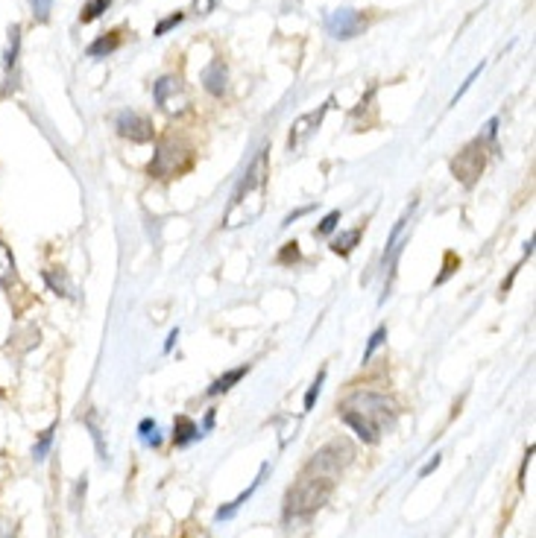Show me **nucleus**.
I'll use <instances>...</instances> for the list:
<instances>
[{
  "mask_svg": "<svg viewBox=\"0 0 536 538\" xmlns=\"http://www.w3.org/2000/svg\"><path fill=\"white\" fill-rule=\"evenodd\" d=\"M358 240H360V229H352V231L340 234V238L331 243V249H335L337 255H349V252L358 246Z\"/></svg>",
  "mask_w": 536,
  "mask_h": 538,
  "instance_id": "obj_18",
  "label": "nucleus"
},
{
  "mask_svg": "<svg viewBox=\"0 0 536 538\" xmlns=\"http://www.w3.org/2000/svg\"><path fill=\"white\" fill-rule=\"evenodd\" d=\"M114 129H118L121 138L132 141V144H147L155 135V126L150 117L141 112H132V109H126L114 117Z\"/></svg>",
  "mask_w": 536,
  "mask_h": 538,
  "instance_id": "obj_8",
  "label": "nucleus"
},
{
  "mask_svg": "<svg viewBox=\"0 0 536 538\" xmlns=\"http://www.w3.org/2000/svg\"><path fill=\"white\" fill-rule=\"evenodd\" d=\"M177 339H179V328H177V331H170V337H168V342H164V351H170L173 346H177Z\"/></svg>",
  "mask_w": 536,
  "mask_h": 538,
  "instance_id": "obj_30",
  "label": "nucleus"
},
{
  "mask_svg": "<svg viewBox=\"0 0 536 538\" xmlns=\"http://www.w3.org/2000/svg\"><path fill=\"white\" fill-rule=\"evenodd\" d=\"M267 175H270V164H267V150H261L256 155V161L249 164L247 173L238 184L235 197L229 202V211L223 217V226L226 229H240L256 222L261 214H264L267 205Z\"/></svg>",
  "mask_w": 536,
  "mask_h": 538,
  "instance_id": "obj_2",
  "label": "nucleus"
},
{
  "mask_svg": "<svg viewBox=\"0 0 536 538\" xmlns=\"http://www.w3.org/2000/svg\"><path fill=\"white\" fill-rule=\"evenodd\" d=\"M247 371H249V366H240V369H232V371H226V375H223V378H217V380H214V384L209 386V395L214 398V395H223V393H229V389L235 386L238 380H240L243 375H247Z\"/></svg>",
  "mask_w": 536,
  "mask_h": 538,
  "instance_id": "obj_15",
  "label": "nucleus"
},
{
  "mask_svg": "<svg viewBox=\"0 0 536 538\" xmlns=\"http://www.w3.org/2000/svg\"><path fill=\"white\" fill-rule=\"evenodd\" d=\"M18 47H21V27H12V29H9V51H6V58H4L6 74L12 71L15 62H18Z\"/></svg>",
  "mask_w": 536,
  "mask_h": 538,
  "instance_id": "obj_17",
  "label": "nucleus"
},
{
  "mask_svg": "<svg viewBox=\"0 0 536 538\" xmlns=\"http://www.w3.org/2000/svg\"><path fill=\"white\" fill-rule=\"evenodd\" d=\"M352 456H355V448L349 445L346 439H331L326 448H319V451L314 454L308 472L323 474V477H335V474L343 472L349 463H352Z\"/></svg>",
  "mask_w": 536,
  "mask_h": 538,
  "instance_id": "obj_4",
  "label": "nucleus"
},
{
  "mask_svg": "<svg viewBox=\"0 0 536 538\" xmlns=\"http://www.w3.org/2000/svg\"><path fill=\"white\" fill-rule=\"evenodd\" d=\"M182 21H185V12H173V15H168V18H164V21H159V24H155L153 35H168V29L179 27Z\"/></svg>",
  "mask_w": 536,
  "mask_h": 538,
  "instance_id": "obj_22",
  "label": "nucleus"
},
{
  "mask_svg": "<svg viewBox=\"0 0 536 538\" xmlns=\"http://www.w3.org/2000/svg\"><path fill=\"white\" fill-rule=\"evenodd\" d=\"M396 416H398L396 401L382 393H355L340 407V418L369 445H375L384 430L393 427Z\"/></svg>",
  "mask_w": 536,
  "mask_h": 538,
  "instance_id": "obj_1",
  "label": "nucleus"
},
{
  "mask_svg": "<svg viewBox=\"0 0 536 538\" xmlns=\"http://www.w3.org/2000/svg\"><path fill=\"white\" fill-rule=\"evenodd\" d=\"M118 47H121V33H106V35L97 38V42L89 44V56L91 58H103V56L118 51Z\"/></svg>",
  "mask_w": 536,
  "mask_h": 538,
  "instance_id": "obj_14",
  "label": "nucleus"
},
{
  "mask_svg": "<svg viewBox=\"0 0 536 538\" xmlns=\"http://www.w3.org/2000/svg\"><path fill=\"white\" fill-rule=\"evenodd\" d=\"M440 463H443V459H440V454H434V459H428V463H425V468H422V472H419V477H428V474H434L437 468H440Z\"/></svg>",
  "mask_w": 536,
  "mask_h": 538,
  "instance_id": "obj_29",
  "label": "nucleus"
},
{
  "mask_svg": "<svg viewBox=\"0 0 536 538\" xmlns=\"http://www.w3.org/2000/svg\"><path fill=\"white\" fill-rule=\"evenodd\" d=\"M188 164H191L188 146H182L177 141H164L150 161V175H155V179H173V175H179Z\"/></svg>",
  "mask_w": 536,
  "mask_h": 538,
  "instance_id": "obj_5",
  "label": "nucleus"
},
{
  "mask_svg": "<svg viewBox=\"0 0 536 538\" xmlns=\"http://www.w3.org/2000/svg\"><path fill=\"white\" fill-rule=\"evenodd\" d=\"M202 88L211 94V97H223L229 88V67L223 58H211L206 65V71H202Z\"/></svg>",
  "mask_w": 536,
  "mask_h": 538,
  "instance_id": "obj_10",
  "label": "nucleus"
},
{
  "mask_svg": "<svg viewBox=\"0 0 536 538\" xmlns=\"http://www.w3.org/2000/svg\"><path fill=\"white\" fill-rule=\"evenodd\" d=\"M331 488H335V480H331V477L305 472L296 480V486L288 488L285 518H308V515H314L319 506H323L328 497H331Z\"/></svg>",
  "mask_w": 536,
  "mask_h": 538,
  "instance_id": "obj_3",
  "label": "nucleus"
},
{
  "mask_svg": "<svg viewBox=\"0 0 536 538\" xmlns=\"http://www.w3.org/2000/svg\"><path fill=\"white\" fill-rule=\"evenodd\" d=\"M53 433H56V425L53 427H47L44 433H42V439L35 442V448H33V456L42 463V459H47V451H51V445H53Z\"/></svg>",
  "mask_w": 536,
  "mask_h": 538,
  "instance_id": "obj_21",
  "label": "nucleus"
},
{
  "mask_svg": "<svg viewBox=\"0 0 536 538\" xmlns=\"http://www.w3.org/2000/svg\"><path fill=\"white\" fill-rule=\"evenodd\" d=\"M299 258V243L294 240V243H285V249H281V255H279V263H290V261H296Z\"/></svg>",
  "mask_w": 536,
  "mask_h": 538,
  "instance_id": "obj_28",
  "label": "nucleus"
},
{
  "mask_svg": "<svg viewBox=\"0 0 536 538\" xmlns=\"http://www.w3.org/2000/svg\"><path fill=\"white\" fill-rule=\"evenodd\" d=\"M138 433H141V439H144V442H147L150 448H159V445H162L159 425H155L153 418H144V422L138 425Z\"/></svg>",
  "mask_w": 536,
  "mask_h": 538,
  "instance_id": "obj_20",
  "label": "nucleus"
},
{
  "mask_svg": "<svg viewBox=\"0 0 536 538\" xmlns=\"http://www.w3.org/2000/svg\"><path fill=\"white\" fill-rule=\"evenodd\" d=\"M323 380H326V371H319L317 380H314V384H311V389H308V395H305V413H308V409H314V401H317V395H319V389H323Z\"/></svg>",
  "mask_w": 536,
  "mask_h": 538,
  "instance_id": "obj_25",
  "label": "nucleus"
},
{
  "mask_svg": "<svg viewBox=\"0 0 536 538\" xmlns=\"http://www.w3.org/2000/svg\"><path fill=\"white\" fill-rule=\"evenodd\" d=\"M364 27H367V18L360 15L358 9L343 6V9H335V12H328V15H326V29H328V35L340 38V42H349V38L360 35V33H364Z\"/></svg>",
  "mask_w": 536,
  "mask_h": 538,
  "instance_id": "obj_9",
  "label": "nucleus"
},
{
  "mask_svg": "<svg viewBox=\"0 0 536 538\" xmlns=\"http://www.w3.org/2000/svg\"><path fill=\"white\" fill-rule=\"evenodd\" d=\"M481 71H484V65H477V67H475V71H472L469 76H466V82L461 85V91H457V94L452 97V105H457V100H461V97H463L466 91H469V88H472V82L477 80V74H481Z\"/></svg>",
  "mask_w": 536,
  "mask_h": 538,
  "instance_id": "obj_27",
  "label": "nucleus"
},
{
  "mask_svg": "<svg viewBox=\"0 0 536 538\" xmlns=\"http://www.w3.org/2000/svg\"><path fill=\"white\" fill-rule=\"evenodd\" d=\"M200 436H202V430L193 425L188 416H179V418H177V425H173V445L185 448V445L197 442Z\"/></svg>",
  "mask_w": 536,
  "mask_h": 538,
  "instance_id": "obj_12",
  "label": "nucleus"
},
{
  "mask_svg": "<svg viewBox=\"0 0 536 538\" xmlns=\"http://www.w3.org/2000/svg\"><path fill=\"white\" fill-rule=\"evenodd\" d=\"M12 278H15V258L9 252L6 240L0 238V284H9Z\"/></svg>",
  "mask_w": 536,
  "mask_h": 538,
  "instance_id": "obj_16",
  "label": "nucleus"
},
{
  "mask_svg": "<svg viewBox=\"0 0 536 538\" xmlns=\"http://www.w3.org/2000/svg\"><path fill=\"white\" fill-rule=\"evenodd\" d=\"M331 105H335V100H328L319 112H311L305 117H299V121L294 123V132H290V150H299V146L305 144L308 135L314 132L319 123H323V117H326V112L331 109Z\"/></svg>",
  "mask_w": 536,
  "mask_h": 538,
  "instance_id": "obj_11",
  "label": "nucleus"
},
{
  "mask_svg": "<svg viewBox=\"0 0 536 538\" xmlns=\"http://www.w3.org/2000/svg\"><path fill=\"white\" fill-rule=\"evenodd\" d=\"M112 6V0H89V6L83 9V15H80V21L83 24H91V21H97V18H100L106 9Z\"/></svg>",
  "mask_w": 536,
  "mask_h": 538,
  "instance_id": "obj_19",
  "label": "nucleus"
},
{
  "mask_svg": "<svg viewBox=\"0 0 536 538\" xmlns=\"http://www.w3.org/2000/svg\"><path fill=\"white\" fill-rule=\"evenodd\" d=\"M193 6H197V9H211L214 0H193Z\"/></svg>",
  "mask_w": 536,
  "mask_h": 538,
  "instance_id": "obj_33",
  "label": "nucleus"
},
{
  "mask_svg": "<svg viewBox=\"0 0 536 538\" xmlns=\"http://www.w3.org/2000/svg\"><path fill=\"white\" fill-rule=\"evenodd\" d=\"M211 427H214V409H209V416H206V425H202V436H206Z\"/></svg>",
  "mask_w": 536,
  "mask_h": 538,
  "instance_id": "obj_31",
  "label": "nucleus"
},
{
  "mask_svg": "<svg viewBox=\"0 0 536 538\" xmlns=\"http://www.w3.org/2000/svg\"><path fill=\"white\" fill-rule=\"evenodd\" d=\"M308 211H311V208H299L296 214H290V217L285 220V226H290V222H294V220H299V217H302V214H308Z\"/></svg>",
  "mask_w": 536,
  "mask_h": 538,
  "instance_id": "obj_32",
  "label": "nucleus"
},
{
  "mask_svg": "<svg viewBox=\"0 0 536 538\" xmlns=\"http://www.w3.org/2000/svg\"><path fill=\"white\" fill-rule=\"evenodd\" d=\"M0 538H9V526H6L4 518H0Z\"/></svg>",
  "mask_w": 536,
  "mask_h": 538,
  "instance_id": "obj_34",
  "label": "nucleus"
},
{
  "mask_svg": "<svg viewBox=\"0 0 536 538\" xmlns=\"http://www.w3.org/2000/svg\"><path fill=\"white\" fill-rule=\"evenodd\" d=\"M384 337H387V328H384V325H382V328H378V331H375V334H373V337H369V342H367V348H364V363H367V360H369V357H373V355H375V348H378V346H382V342H384Z\"/></svg>",
  "mask_w": 536,
  "mask_h": 538,
  "instance_id": "obj_23",
  "label": "nucleus"
},
{
  "mask_svg": "<svg viewBox=\"0 0 536 538\" xmlns=\"http://www.w3.org/2000/svg\"><path fill=\"white\" fill-rule=\"evenodd\" d=\"M153 97L168 114H182L185 109H188V103H191L188 91H185V82L179 80V76H173V74L162 76V80L153 85Z\"/></svg>",
  "mask_w": 536,
  "mask_h": 538,
  "instance_id": "obj_7",
  "label": "nucleus"
},
{
  "mask_svg": "<svg viewBox=\"0 0 536 538\" xmlns=\"http://www.w3.org/2000/svg\"><path fill=\"white\" fill-rule=\"evenodd\" d=\"M337 222H340V211H331V214H326V220L317 226V234H331V231L337 229Z\"/></svg>",
  "mask_w": 536,
  "mask_h": 538,
  "instance_id": "obj_26",
  "label": "nucleus"
},
{
  "mask_svg": "<svg viewBox=\"0 0 536 538\" xmlns=\"http://www.w3.org/2000/svg\"><path fill=\"white\" fill-rule=\"evenodd\" d=\"M484 146H486V138H477L472 144H466L463 150L457 152V159L452 161L454 179H461L466 188H472V184L477 182V175L484 173V164H486Z\"/></svg>",
  "mask_w": 536,
  "mask_h": 538,
  "instance_id": "obj_6",
  "label": "nucleus"
},
{
  "mask_svg": "<svg viewBox=\"0 0 536 538\" xmlns=\"http://www.w3.org/2000/svg\"><path fill=\"white\" fill-rule=\"evenodd\" d=\"M30 6H33L35 21H47V18H51V9H53V0H30Z\"/></svg>",
  "mask_w": 536,
  "mask_h": 538,
  "instance_id": "obj_24",
  "label": "nucleus"
},
{
  "mask_svg": "<svg viewBox=\"0 0 536 538\" xmlns=\"http://www.w3.org/2000/svg\"><path fill=\"white\" fill-rule=\"evenodd\" d=\"M264 474H267V465H261V474L256 477V480H252V486L247 488V492H243V495L238 497V501H232L229 506H223V510H217V521H229V518H235V512L240 510L243 503L249 501V497H252V492H256V488L261 486V480H264Z\"/></svg>",
  "mask_w": 536,
  "mask_h": 538,
  "instance_id": "obj_13",
  "label": "nucleus"
}]
</instances>
